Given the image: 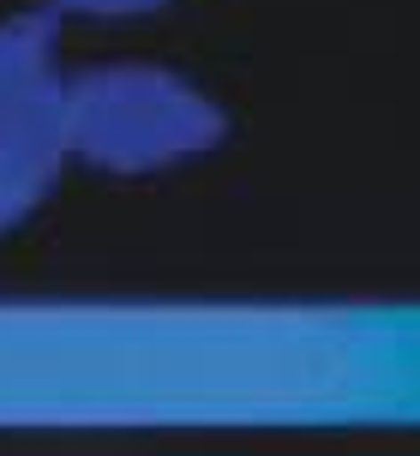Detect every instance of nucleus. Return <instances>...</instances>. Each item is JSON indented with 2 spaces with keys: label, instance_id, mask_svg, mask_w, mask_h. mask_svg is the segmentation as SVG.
Instances as JSON below:
<instances>
[{
  "label": "nucleus",
  "instance_id": "nucleus-3",
  "mask_svg": "<svg viewBox=\"0 0 420 456\" xmlns=\"http://www.w3.org/2000/svg\"><path fill=\"white\" fill-rule=\"evenodd\" d=\"M157 6H168V0H54V12H78V19H139Z\"/></svg>",
  "mask_w": 420,
  "mask_h": 456
},
{
  "label": "nucleus",
  "instance_id": "nucleus-2",
  "mask_svg": "<svg viewBox=\"0 0 420 456\" xmlns=\"http://www.w3.org/2000/svg\"><path fill=\"white\" fill-rule=\"evenodd\" d=\"M72 72L54 54L43 12L0 19V234L36 216L72 162L67 138Z\"/></svg>",
  "mask_w": 420,
  "mask_h": 456
},
{
  "label": "nucleus",
  "instance_id": "nucleus-1",
  "mask_svg": "<svg viewBox=\"0 0 420 456\" xmlns=\"http://www.w3.org/2000/svg\"><path fill=\"white\" fill-rule=\"evenodd\" d=\"M229 133L222 109L192 78L168 67H91L72 72L67 138L72 162L102 175H163L192 157H210Z\"/></svg>",
  "mask_w": 420,
  "mask_h": 456
}]
</instances>
